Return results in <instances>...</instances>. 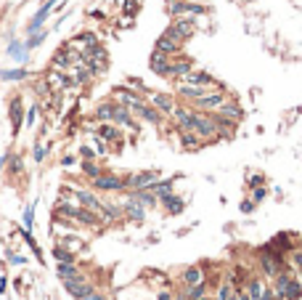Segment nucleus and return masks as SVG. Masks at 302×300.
<instances>
[{
	"label": "nucleus",
	"mask_w": 302,
	"mask_h": 300,
	"mask_svg": "<svg viewBox=\"0 0 302 300\" xmlns=\"http://www.w3.org/2000/svg\"><path fill=\"white\" fill-rule=\"evenodd\" d=\"M130 112L133 115H138L140 120H146V122H154V125H159V122H162V112H159V109H154L151 104H138V106H133L130 109Z\"/></svg>",
	"instance_id": "423d86ee"
},
{
	"label": "nucleus",
	"mask_w": 302,
	"mask_h": 300,
	"mask_svg": "<svg viewBox=\"0 0 302 300\" xmlns=\"http://www.w3.org/2000/svg\"><path fill=\"white\" fill-rule=\"evenodd\" d=\"M6 160H8V157H0V170H3V165H6Z\"/></svg>",
	"instance_id": "864d4df0"
},
{
	"label": "nucleus",
	"mask_w": 302,
	"mask_h": 300,
	"mask_svg": "<svg viewBox=\"0 0 302 300\" xmlns=\"http://www.w3.org/2000/svg\"><path fill=\"white\" fill-rule=\"evenodd\" d=\"M260 263H263V271H265V276H273V279L278 276L281 266H278L273 258H270V255H263V260H260Z\"/></svg>",
	"instance_id": "aec40b11"
},
{
	"label": "nucleus",
	"mask_w": 302,
	"mask_h": 300,
	"mask_svg": "<svg viewBox=\"0 0 302 300\" xmlns=\"http://www.w3.org/2000/svg\"><path fill=\"white\" fill-rule=\"evenodd\" d=\"M43 157H45V146H40V144H37V146H35V160L40 162Z\"/></svg>",
	"instance_id": "c03bdc74"
},
{
	"label": "nucleus",
	"mask_w": 302,
	"mask_h": 300,
	"mask_svg": "<svg viewBox=\"0 0 302 300\" xmlns=\"http://www.w3.org/2000/svg\"><path fill=\"white\" fill-rule=\"evenodd\" d=\"M260 300H276L273 290H268V287H265V290H263V297H260Z\"/></svg>",
	"instance_id": "a18cd8bd"
},
{
	"label": "nucleus",
	"mask_w": 302,
	"mask_h": 300,
	"mask_svg": "<svg viewBox=\"0 0 302 300\" xmlns=\"http://www.w3.org/2000/svg\"><path fill=\"white\" fill-rule=\"evenodd\" d=\"M159 300H172V295L170 292H159Z\"/></svg>",
	"instance_id": "603ef678"
},
{
	"label": "nucleus",
	"mask_w": 302,
	"mask_h": 300,
	"mask_svg": "<svg viewBox=\"0 0 302 300\" xmlns=\"http://www.w3.org/2000/svg\"><path fill=\"white\" fill-rule=\"evenodd\" d=\"M151 106L159 109L162 115H172V109H175V99L167 96V93H151Z\"/></svg>",
	"instance_id": "0eeeda50"
},
{
	"label": "nucleus",
	"mask_w": 302,
	"mask_h": 300,
	"mask_svg": "<svg viewBox=\"0 0 302 300\" xmlns=\"http://www.w3.org/2000/svg\"><path fill=\"white\" fill-rule=\"evenodd\" d=\"M241 210H244V213H252V210H254V202H244Z\"/></svg>",
	"instance_id": "09e8293b"
},
{
	"label": "nucleus",
	"mask_w": 302,
	"mask_h": 300,
	"mask_svg": "<svg viewBox=\"0 0 302 300\" xmlns=\"http://www.w3.org/2000/svg\"><path fill=\"white\" fill-rule=\"evenodd\" d=\"M180 141H183L186 149H196V146L202 144V138H199L194 130H180Z\"/></svg>",
	"instance_id": "5701e85b"
},
{
	"label": "nucleus",
	"mask_w": 302,
	"mask_h": 300,
	"mask_svg": "<svg viewBox=\"0 0 302 300\" xmlns=\"http://www.w3.org/2000/svg\"><path fill=\"white\" fill-rule=\"evenodd\" d=\"M43 40H45V32H40V35H37V32H32V38L27 40V48H37V45H40Z\"/></svg>",
	"instance_id": "58836bf2"
},
{
	"label": "nucleus",
	"mask_w": 302,
	"mask_h": 300,
	"mask_svg": "<svg viewBox=\"0 0 302 300\" xmlns=\"http://www.w3.org/2000/svg\"><path fill=\"white\" fill-rule=\"evenodd\" d=\"M64 287H67V292H72L77 300H83V297L90 292V287H88V284H83V279H79V276H74V279H64Z\"/></svg>",
	"instance_id": "f8f14e48"
},
{
	"label": "nucleus",
	"mask_w": 302,
	"mask_h": 300,
	"mask_svg": "<svg viewBox=\"0 0 302 300\" xmlns=\"http://www.w3.org/2000/svg\"><path fill=\"white\" fill-rule=\"evenodd\" d=\"M53 6H56V0H45V6H43V8L37 11V16L29 22V32H37V29L43 27L45 16H48V13H51V8H53Z\"/></svg>",
	"instance_id": "2eb2a0df"
},
{
	"label": "nucleus",
	"mask_w": 302,
	"mask_h": 300,
	"mask_svg": "<svg viewBox=\"0 0 302 300\" xmlns=\"http://www.w3.org/2000/svg\"><path fill=\"white\" fill-rule=\"evenodd\" d=\"M114 101H111V104H101L98 109H95V117H98V120H104V122H111V117H114Z\"/></svg>",
	"instance_id": "b1692460"
},
{
	"label": "nucleus",
	"mask_w": 302,
	"mask_h": 300,
	"mask_svg": "<svg viewBox=\"0 0 302 300\" xmlns=\"http://www.w3.org/2000/svg\"><path fill=\"white\" fill-rule=\"evenodd\" d=\"M122 213H127V215L133 218V220H143V215H146V213H143V204H140V202H135V199H130V202H127Z\"/></svg>",
	"instance_id": "a211bd4d"
},
{
	"label": "nucleus",
	"mask_w": 302,
	"mask_h": 300,
	"mask_svg": "<svg viewBox=\"0 0 302 300\" xmlns=\"http://www.w3.org/2000/svg\"><path fill=\"white\" fill-rule=\"evenodd\" d=\"M83 173H85L88 178H98V176H101V167L95 165V162H90V160H85V162H83Z\"/></svg>",
	"instance_id": "2f4dec72"
},
{
	"label": "nucleus",
	"mask_w": 302,
	"mask_h": 300,
	"mask_svg": "<svg viewBox=\"0 0 302 300\" xmlns=\"http://www.w3.org/2000/svg\"><path fill=\"white\" fill-rule=\"evenodd\" d=\"M77 220H83V223H95V215H93V210H77V215H74Z\"/></svg>",
	"instance_id": "e433bc0d"
},
{
	"label": "nucleus",
	"mask_w": 302,
	"mask_h": 300,
	"mask_svg": "<svg viewBox=\"0 0 302 300\" xmlns=\"http://www.w3.org/2000/svg\"><path fill=\"white\" fill-rule=\"evenodd\" d=\"M156 178H159L156 170H143V173H135V176L125 178V189H130V192H138V189H149Z\"/></svg>",
	"instance_id": "f03ea898"
},
{
	"label": "nucleus",
	"mask_w": 302,
	"mask_h": 300,
	"mask_svg": "<svg viewBox=\"0 0 302 300\" xmlns=\"http://www.w3.org/2000/svg\"><path fill=\"white\" fill-rule=\"evenodd\" d=\"M180 45H183V43H180L178 38H172L170 32H165L162 38H156V48H154V51L172 56V53H178V51H180Z\"/></svg>",
	"instance_id": "39448f33"
},
{
	"label": "nucleus",
	"mask_w": 302,
	"mask_h": 300,
	"mask_svg": "<svg viewBox=\"0 0 302 300\" xmlns=\"http://www.w3.org/2000/svg\"><path fill=\"white\" fill-rule=\"evenodd\" d=\"M183 282L188 284V287H191V284H199V282H204V271H202L199 266H191L188 271L183 274Z\"/></svg>",
	"instance_id": "6ab92c4d"
},
{
	"label": "nucleus",
	"mask_w": 302,
	"mask_h": 300,
	"mask_svg": "<svg viewBox=\"0 0 302 300\" xmlns=\"http://www.w3.org/2000/svg\"><path fill=\"white\" fill-rule=\"evenodd\" d=\"M114 99H117V104H122V106H127V109H133V106H138V104L143 101L138 93H133L130 88H117V90H114Z\"/></svg>",
	"instance_id": "6e6552de"
},
{
	"label": "nucleus",
	"mask_w": 302,
	"mask_h": 300,
	"mask_svg": "<svg viewBox=\"0 0 302 300\" xmlns=\"http://www.w3.org/2000/svg\"><path fill=\"white\" fill-rule=\"evenodd\" d=\"M191 69H194V64H191V59H180V61H170V72H167V77H180L183 74H188Z\"/></svg>",
	"instance_id": "4468645a"
},
{
	"label": "nucleus",
	"mask_w": 302,
	"mask_h": 300,
	"mask_svg": "<svg viewBox=\"0 0 302 300\" xmlns=\"http://www.w3.org/2000/svg\"><path fill=\"white\" fill-rule=\"evenodd\" d=\"M149 67H151V72L167 77V72H170V56H167V53L154 51V53H151V61H149Z\"/></svg>",
	"instance_id": "1a4fd4ad"
},
{
	"label": "nucleus",
	"mask_w": 302,
	"mask_h": 300,
	"mask_svg": "<svg viewBox=\"0 0 302 300\" xmlns=\"http://www.w3.org/2000/svg\"><path fill=\"white\" fill-rule=\"evenodd\" d=\"M77 199L83 202L88 210H93V213H101V202H98V197H95L93 192H85V189H83V192H77Z\"/></svg>",
	"instance_id": "dca6fc26"
},
{
	"label": "nucleus",
	"mask_w": 302,
	"mask_h": 300,
	"mask_svg": "<svg viewBox=\"0 0 302 300\" xmlns=\"http://www.w3.org/2000/svg\"><path fill=\"white\" fill-rule=\"evenodd\" d=\"M69 48H64V51H58L56 56H53V67L56 69H64V67H69Z\"/></svg>",
	"instance_id": "cd10ccee"
},
{
	"label": "nucleus",
	"mask_w": 302,
	"mask_h": 300,
	"mask_svg": "<svg viewBox=\"0 0 302 300\" xmlns=\"http://www.w3.org/2000/svg\"><path fill=\"white\" fill-rule=\"evenodd\" d=\"M58 276L61 279H74L77 276V266L74 263H58Z\"/></svg>",
	"instance_id": "c85d7f7f"
},
{
	"label": "nucleus",
	"mask_w": 302,
	"mask_h": 300,
	"mask_svg": "<svg viewBox=\"0 0 302 300\" xmlns=\"http://www.w3.org/2000/svg\"><path fill=\"white\" fill-rule=\"evenodd\" d=\"M53 258H56L58 263H72V255H69L64 247H56V250H53Z\"/></svg>",
	"instance_id": "4c0bfd02"
},
{
	"label": "nucleus",
	"mask_w": 302,
	"mask_h": 300,
	"mask_svg": "<svg viewBox=\"0 0 302 300\" xmlns=\"http://www.w3.org/2000/svg\"><path fill=\"white\" fill-rule=\"evenodd\" d=\"M199 300H210V297H207V295H202V297H199Z\"/></svg>",
	"instance_id": "5fc2aeb1"
},
{
	"label": "nucleus",
	"mask_w": 302,
	"mask_h": 300,
	"mask_svg": "<svg viewBox=\"0 0 302 300\" xmlns=\"http://www.w3.org/2000/svg\"><path fill=\"white\" fill-rule=\"evenodd\" d=\"M27 122H29V125H32V122H35V106H32V109H29V115H27Z\"/></svg>",
	"instance_id": "8fccbe9b"
},
{
	"label": "nucleus",
	"mask_w": 302,
	"mask_h": 300,
	"mask_svg": "<svg viewBox=\"0 0 302 300\" xmlns=\"http://www.w3.org/2000/svg\"><path fill=\"white\" fill-rule=\"evenodd\" d=\"M98 136L104 138V141H114L119 133H117V128H114V125H109V122H104L101 125V130H98Z\"/></svg>",
	"instance_id": "c756f323"
},
{
	"label": "nucleus",
	"mask_w": 302,
	"mask_h": 300,
	"mask_svg": "<svg viewBox=\"0 0 302 300\" xmlns=\"http://www.w3.org/2000/svg\"><path fill=\"white\" fill-rule=\"evenodd\" d=\"M226 101L228 99H226V93H223V90H207L204 96H199L196 101H191V104H194V109H199V112H212L215 115Z\"/></svg>",
	"instance_id": "f257e3e1"
},
{
	"label": "nucleus",
	"mask_w": 302,
	"mask_h": 300,
	"mask_svg": "<svg viewBox=\"0 0 302 300\" xmlns=\"http://www.w3.org/2000/svg\"><path fill=\"white\" fill-rule=\"evenodd\" d=\"M101 213L106 218H119L122 215V208H117V204H101Z\"/></svg>",
	"instance_id": "72a5a7b5"
},
{
	"label": "nucleus",
	"mask_w": 302,
	"mask_h": 300,
	"mask_svg": "<svg viewBox=\"0 0 302 300\" xmlns=\"http://www.w3.org/2000/svg\"><path fill=\"white\" fill-rule=\"evenodd\" d=\"M204 93H207V88H202V85L178 83V96H183V99H188V101H196L199 96H204Z\"/></svg>",
	"instance_id": "ddd939ff"
},
{
	"label": "nucleus",
	"mask_w": 302,
	"mask_h": 300,
	"mask_svg": "<svg viewBox=\"0 0 302 300\" xmlns=\"http://www.w3.org/2000/svg\"><path fill=\"white\" fill-rule=\"evenodd\" d=\"M0 77L3 80H24L27 72L24 69H0Z\"/></svg>",
	"instance_id": "7c9ffc66"
},
{
	"label": "nucleus",
	"mask_w": 302,
	"mask_h": 300,
	"mask_svg": "<svg viewBox=\"0 0 302 300\" xmlns=\"http://www.w3.org/2000/svg\"><path fill=\"white\" fill-rule=\"evenodd\" d=\"M32 218H35V208H27V213H24V226L27 229L32 226Z\"/></svg>",
	"instance_id": "ea45409f"
},
{
	"label": "nucleus",
	"mask_w": 302,
	"mask_h": 300,
	"mask_svg": "<svg viewBox=\"0 0 302 300\" xmlns=\"http://www.w3.org/2000/svg\"><path fill=\"white\" fill-rule=\"evenodd\" d=\"M74 43H83L85 48L90 51V48H95V45H98V40H95V35H90V32H85V35H79Z\"/></svg>",
	"instance_id": "473e14b6"
},
{
	"label": "nucleus",
	"mask_w": 302,
	"mask_h": 300,
	"mask_svg": "<svg viewBox=\"0 0 302 300\" xmlns=\"http://www.w3.org/2000/svg\"><path fill=\"white\" fill-rule=\"evenodd\" d=\"M93 189H98V192H119V189H125V181L117 178V176H101L93 178Z\"/></svg>",
	"instance_id": "20e7f679"
},
{
	"label": "nucleus",
	"mask_w": 302,
	"mask_h": 300,
	"mask_svg": "<svg viewBox=\"0 0 302 300\" xmlns=\"http://www.w3.org/2000/svg\"><path fill=\"white\" fill-rule=\"evenodd\" d=\"M11 122H13V130L22 128V101L19 99L11 101Z\"/></svg>",
	"instance_id": "4be33fe9"
},
{
	"label": "nucleus",
	"mask_w": 302,
	"mask_h": 300,
	"mask_svg": "<svg viewBox=\"0 0 302 300\" xmlns=\"http://www.w3.org/2000/svg\"><path fill=\"white\" fill-rule=\"evenodd\" d=\"M167 32L183 43V40H188L191 35H194V19H183V16H178V19H175V22L167 27Z\"/></svg>",
	"instance_id": "7ed1b4c3"
},
{
	"label": "nucleus",
	"mask_w": 302,
	"mask_h": 300,
	"mask_svg": "<svg viewBox=\"0 0 302 300\" xmlns=\"http://www.w3.org/2000/svg\"><path fill=\"white\" fill-rule=\"evenodd\" d=\"M217 300H236V290L231 287V284H223V287H220V295H217Z\"/></svg>",
	"instance_id": "f704fd0d"
},
{
	"label": "nucleus",
	"mask_w": 302,
	"mask_h": 300,
	"mask_svg": "<svg viewBox=\"0 0 302 300\" xmlns=\"http://www.w3.org/2000/svg\"><path fill=\"white\" fill-rule=\"evenodd\" d=\"M48 83H51V88H64V85H67V77L58 74V72H51V77H48Z\"/></svg>",
	"instance_id": "c9c22d12"
},
{
	"label": "nucleus",
	"mask_w": 302,
	"mask_h": 300,
	"mask_svg": "<svg viewBox=\"0 0 302 300\" xmlns=\"http://www.w3.org/2000/svg\"><path fill=\"white\" fill-rule=\"evenodd\" d=\"M236 300H252V297L247 295V290H236Z\"/></svg>",
	"instance_id": "49530a36"
},
{
	"label": "nucleus",
	"mask_w": 302,
	"mask_h": 300,
	"mask_svg": "<svg viewBox=\"0 0 302 300\" xmlns=\"http://www.w3.org/2000/svg\"><path fill=\"white\" fill-rule=\"evenodd\" d=\"M294 266H297V271L302 276V252H294Z\"/></svg>",
	"instance_id": "79ce46f5"
},
{
	"label": "nucleus",
	"mask_w": 302,
	"mask_h": 300,
	"mask_svg": "<svg viewBox=\"0 0 302 300\" xmlns=\"http://www.w3.org/2000/svg\"><path fill=\"white\" fill-rule=\"evenodd\" d=\"M8 260H11L13 266H24V263H27V260H24L22 255H8Z\"/></svg>",
	"instance_id": "37998d69"
},
{
	"label": "nucleus",
	"mask_w": 302,
	"mask_h": 300,
	"mask_svg": "<svg viewBox=\"0 0 302 300\" xmlns=\"http://www.w3.org/2000/svg\"><path fill=\"white\" fill-rule=\"evenodd\" d=\"M180 300H186V297H180Z\"/></svg>",
	"instance_id": "6e6d98bb"
},
{
	"label": "nucleus",
	"mask_w": 302,
	"mask_h": 300,
	"mask_svg": "<svg viewBox=\"0 0 302 300\" xmlns=\"http://www.w3.org/2000/svg\"><path fill=\"white\" fill-rule=\"evenodd\" d=\"M83 157H85V160H90V157H93V152H90L88 146H83Z\"/></svg>",
	"instance_id": "3c124183"
},
{
	"label": "nucleus",
	"mask_w": 302,
	"mask_h": 300,
	"mask_svg": "<svg viewBox=\"0 0 302 300\" xmlns=\"http://www.w3.org/2000/svg\"><path fill=\"white\" fill-rule=\"evenodd\" d=\"M263 290H265V284H263L260 279H249V284H247V295H249L252 300H260V297H263Z\"/></svg>",
	"instance_id": "412c9836"
},
{
	"label": "nucleus",
	"mask_w": 302,
	"mask_h": 300,
	"mask_svg": "<svg viewBox=\"0 0 302 300\" xmlns=\"http://www.w3.org/2000/svg\"><path fill=\"white\" fill-rule=\"evenodd\" d=\"M8 56H13L16 61H24L27 59V43H11L8 45Z\"/></svg>",
	"instance_id": "393cba45"
},
{
	"label": "nucleus",
	"mask_w": 302,
	"mask_h": 300,
	"mask_svg": "<svg viewBox=\"0 0 302 300\" xmlns=\"http://www.w3.org/2000/svg\"><path fill=\"white\" fill-rule=\"evenodd\" d=\"M111 122H117V125H125V128H133V130H138V122L130 117V109L122 106V104H117V106H114V117H111Z\"/></svg>",
	"instance_id": "9b49d317"
},
{
	"label": "nucleus",
	"mask_w": 302,
	"mask_h": 300,
	"mask_svg": "<svg viewBox=\"0 0 302 300\" xmlns=\"http://www.w3.org/2000/svg\"><path fill=\"white\" fill-rule=\"evenodd\" d=\"M83 300H106V295H101V292H93V290H90Z\"/></svg>",
	"instance_id": "a19ab883"
},
{
	"label": "nucleus",
	"mask_w": 302,
	"mask_h": 300,
	"mask_svg": "<svg viewBox=\"0 0 302 300\" xmlns=\"http://www.w3.org/2000/svg\"><path fill=\"white\" fill-rule=\"evenodd\" d=\"M260 199H265V189H257V192H254V202H260Z\"/></svg>",
	"instance_id": "de8ad7c7"
},
{
	"label": "nucleus",
	"mask_w": 302,
	"mask_h": 300,
	"mask_svg": "<svg viewBox=\"0 0 302 300\" xmlns=\"http://www.w3.org/2000/svg\"><path fill=\"white\" fill-rule=\"evenodd\" d=\"M162 202L167 204V210H170V213H183V199H180V197L167 194V197H162Z\"/></svg>",
	"instance_id": "a878e982"
},
{
	"label": "nucleus",
	"mask_w": 302,
	"mask_h": 300,
	"mask_svg": "<svg viewBox=\"0 0 302 300\" xmlns=\"http://www.w3.org/2000/svg\"><path fill=\"white\" fill-rule=\"evenodd\" d=\"M202 295H207V284L199 282V284H191L188 292H186V300H199Z\"/></svg>",
	"instance_id": "bb28decb"
},
{
	"label": "nucleus",
	"mask_w": 302,
	"mask_h": 300,
	"mask_svg": "<svg viewBox=\"0 0 302 300\" xmlns=\"http://www.w3.org/2000/svg\"><path fill=\"white\" fill-rule=\"evenodd\" d=\"M172 183H175L172 178H167V181H159V178H156V181H154V183H151L149 189H151V192H154V194H156L159 199H162V197L172 194Z\"/></svg>",
	"instance_id": "f3484780"
},
{
	"label": "nucleus",
	"mask_w": 302,
	"mask_h": 300,
	"mask_svg": "<svg viewBox=\"0 0 302 300\" xmlns=\"http://www.w3.org/2000/svg\"><path fill=\"white\" fill-rule=\"evenodd\" d=\"M217 117H223V120H231V122H238V120H241V106H238L236 101H226V104H223L220 109H217V112H215Z\"/></svg>",
	"instance_id": "9d476101"
}]
</instances>
